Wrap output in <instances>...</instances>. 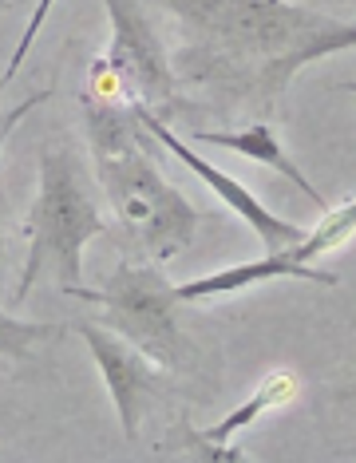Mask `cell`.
I'll use <instances>...</instances> for the list:
<instances>
[{"instance_id": "1", "label": "cell", "mask_w": 356, "mask_h": 463, "mask_svg": "<svg viewBox=\"0 0 356 463\" xmlns=\"http://www.w3.org/2000/svg\"><path fill=\"white\" fill-rule=\"evenodd\" d=\"M183 24L198 71L254 88L274 103L301 68L356 44L349 20H333L293 0H163Z\"/></svg>"}, {"instance_id": "2", "label": "cell", "mask_w": 356, "mask_h": 463, "mask_svg": "<svg viewBox=\"0 0 356 463\" xmlns=\"http://www.w3.org/2000/svg\"><path fill=\"white\" fill-rule=\"evenodd\" d=\"M88 135L99 186L108 191L123 230L151 258H178L198 234V210L166 183V175L146 155L151 135L143 131L135 111H119L115 103H88Z\"/></svg>"}, {"instance_id": "3", "label": "cell", "mask_w": 356, "mask_h": 463, "mask_svg": "<svg viewBox=\"0 0 356 463\" xmlns=\"http://www.w3.org/2000/svg\"><path fill=\"white\" fill-rule=\"evenodd\" d=\"M99 234H108V218L96 206L83 159L68 143L44 146L36 163V198L28 210V258L13 305L24 301L40 281H56L64 293H80L83 250Z\"/></svg>"}, {"instance_id": "4", "label": "cell", "mask_w": 356, "mask_h": 463, "mask_svg": "<svg viewBox=\"0 0 356 463\" xmlns=\"http://www.w3.org/2000/svg\"><path fill=\"white\" fill-rule=\"evenodd\" d=\"M76 298L103 305L108 329L119 333L123 341H131L159 368H171L183 361L186 336H183V325H178V305L183 301H178L174 286L155 266L119 261L96 293L80 289Z\"/></svg>"}, {"instance_id": "5", "label": "cell", "mask_w": 356, "mask_h": 463, "mask_svg": "<svg viewBox=\"0 0 356 463\" xmlns=\"http://www.w3.org/2000/svg\"><path fill=\"white\" fill-rule=\"evenodd\" d=\"M352 214L356 206L344 203L337 210H324V218L317 222V230H305L297 241L281 250H266V258L242 261V266H230L218 273H206V278H191L178 281L174 293L178 301H202V298H226V293H242L254 289L261 281H281V278H297V281H317V286H337V273H324L313 261L321 254H329L333 246H341L344 238L352 234Z\"/></svg>"}, {"instance_id": "6", "label": "cell", "mask_w": 356, "mask_h": 463, "mask_svg": "<svg viewBox=\"0 0 356 463\" xmlns=\"http://www.w3.org/2000/svg\"><path fill=\"white\" fill-rule=\"evenodd\" d=\"M111 20V48H108V71L111 80L127 91L131 103L155 111L166 108L178 91V80L166 60V48L159 33L151 28L139 0H103Z\"/></svg>"}, {"instance_id": "7", "label": "cell", "mask_w": 356, "mask_h": 463, "mask_svg": "<svg viewBox=\"0 0 356 463\" xmlns=\"http://www.w3.org/2000/svg\"><path fill=\"white\" fill-rule=\"evenodd\" d=\"M76 333L88 341L91 356H96V368L103 376L115 404V416L123 424V436L135 439L139 436V424L146 416V404L163 392L159 381V364L151 361L146 353H139L131 341H123L119 333H111L108 325L96 321H76Z\"/></svg>"}, {"instance_id": "8", "label": "cell", "mask_w": 356, "mask_h": 463, "mask_svg": "<svg viewBox=\"0 0 356 463\" xmlns=\"http://www.w3.org/2000/svg\"><path fill=\"white\" fill-rule=\"evenodd\" d=\"M131 111H135V119L143 123V131L151 135V143H159L163 151H171L174 159L186 166V171H194L198 178H202V183L218 194V203H222L226 210H234V214L242 218V222L254 230L261 241H266V250H281V246H289V241H297L301 234H305V230H301L297 222H286V218H277L274 210H266V203H258V198L249 194L246 186L238 183V178H230L226 171H218L214 163H206L202 155H198L186 139H178V135L166 128V123H163L155 111L139 108V103H131Z\"/></svg>"}, {"instance_id": "9", "label": "cell", "mask_w": 356, "mask_h": 463, "mask_svg": "<svg viewBox=\"0 0 356 463\" xmlns=\"http://www.w3.org/2000/svg\"><path fill=\"white\" fill-rule=\"evenodd\" d=\"M194 143L222 146V151H234V155H242V159H249V163L269 166V171H277L281 178L297 183V191L305 194L313 206L329 210V203H324L321 191L305 178V171H301V166L286 155V146H281L277 131L269 128V123H254V128H246V131H194Z\"/></svg>"}, {"instance_id": "10", "label": "cell", "mask_w": 356, "mask_h": 463, "mask_svg": "<svg viewBox=\"0 0 356 463\" xmlns=\"http://www.w3.org/2000/svg\"><path fill=\"white\" fill-rule=\"evenodd\" d=\"M289 396H293V381H289L286 373H277L274 381H269V384H261L258 392L249 396L242 408H234V412H230V416H222L214 428L198 431V439H202V444H226V439H234L242 428L254 424V420H258L261 412H269V408L281 404V400H289Z\"/></svg>"}, {"instance_id": "11", "label": "cell", "mask_w": 356, "mask_h": 463, "mask_svg": "<svg viewBox=\"0 0 356 463\" xmlns=\"http://www.w3.org/2000/svg\"><path fill=\"white\" fill-rule=\"evenodd\" d=\"M60 329L56 325H44V321H24V317H13V313L0 309V356H28L40 341L56 336Z\"/></svg>"}, {"instance_id": "12", "label": "cell", "mask_w": 356, "mask_h": 463, "mask_svg": "<svg viewBox=\"0 0 356 463\" xmlns=\"http://www.w3.org/2000/svg\"><path fill=\"white\" fill-rule=\"evenodd\" d=\"M52 5H56V0H40V5L33 8V20H28L24 36H20V44H16V52H13V64H8V71L0 76L5 83H13V76L20 71V64H24V56L33 52V40L40 36V28H44V20H48V13H52Z\"/></svg>"}, {"instance_id": "13", "label": "cell", "mask_w": 356, "mask_h": 463, "mask_svg": "<svg viewBox=\"0 0 356 463\" xmlns=\"http://www.w3.org/2000/svg\"><path fill=\"white\" fill-rule=\"evenodd\" d=\"M0 83H5V80H0ZM44 99H52V88H44V91H36V96L33 99H24V103H16V108L13 111H0V139H5V135L8 131H13L16 128V123L20 119H24V115H33V108H40V103H44Z\"/></svg>"}, {"instance_id": "14", "label": "cell", "mask_w": 356, "mask_h": 463, "mask_svg": "<svg viewBox=\"0 0 356 463\" xmlns=\"http://www.w3.org/2000/svg\"><path fill=\"white\" fill-rule=\"evenodd\" d=\"M5 269H8V246H5V234H0V286H5Z\"/></svg>"}]
</instances>
